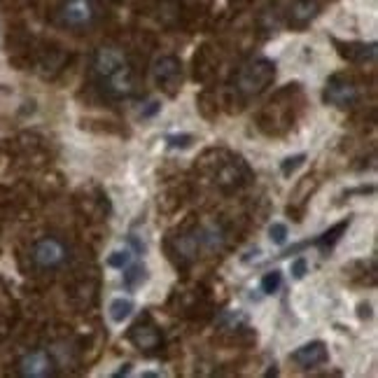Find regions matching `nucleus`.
I'll return each mask as SVG.
<instances>
[{"instance_id":"obj_19","label":"nucleus","mask_w":378,"mask_h":378,"mask_svg":"<svg viewBox=\"0 0 378 378\" xmlns=\"http://www.w3.org/2000/svg\"><path fill=\"white\" fill-rule=\"evenodd\" d=\"M280 282H282V273H280L278 269L264 273V278H262V292H264V295H273V292L280 287Z\"/></svg>"},{"instance_id":"obj_20","label":"nucleus","mask_w":378,"mask_h":378,"mask_svg":"<svg viewBox=\"0 0 378 378\" xmlns=\"http://www.w3.org/2000/svg\"><path fill=\"white\" fill-rule=\"evenodd\" d=\"M166 143L168 148L173 150H187L189 145L194 143V136L192 133H180V136H166Z\"/></svg>"},{"instance_id":"obj_23","label":"nucleus","mask_w":378,"mask_h":378,"mask_svg":"<svg viewBox=\"0 0 378 378\" xmlns=\"http://www.w3.org/2000/svg\"><path fill=\"white\" fill-rule=\"evenodd\" d=\"M306 269H308V264L304 257H299V260L292 262V276H295L297 280H302L306 276Z\"/></svg>"},{"instance_id":"obj_6","label":"nucleus","mask_w":378,"mask_h":378,"mask_svg":"<svg viewBox=\"0 0 378 378\" xmlns=\"http://www.w3.org/2000/svg\"><path fill=\"white\" fill-rule=\"evenodd\" d=\"M58 19L68 29H89L96 21V5L93 0H66L58 10Z\"/></svg>"},{"instance_id":"obj_2","label":"nucleus","mask_w":378,"mask_h":378,"mask_svg":"<svg viewBox=\"0 0 378 378\" xmlns=\"http://www.w3.org/2000/svg\"><path fill=\"white\" fill-rule=\"evenodd\" d=\"M31 257L40 271H56L71 260V250L58 236H45L33 245Z\"/></svg>"},{"instance_id":"obj_17","label":"nucleus","mask_w":378,"mask_h":378,"mask_svg":"<svg viewBox=\"0 0 378 378\" xmlns=\"http://www.w3.org/2000/svg\"><path fill=\"white\" fill-rule=\"evenodd\" d=\"M148 280V273H145V266H138V264H128L124 269V285L128 290H136L138 285H143V282Z\"/></svg>"},{"instance_id":"obj_3","label":"nucleus","mask_w":378,"mask_h":378,"mask_svg":"<svg viewBox=\"0 0 378 378\" xmlns=\"http://www.w3.org/2000/svg\"><path fill=\"white\" fill-rule=\"evenodd\" d=\"M359 98V89L353 77L348 75H332L327 84H325V91H322V101L330 103L334 108H341V110H348L353 108Z\"/></svg>"},{"instance_id":"obj_25","label":"nucleus","mask_w":378,"mask_h":378,"mask_svg":"<svg viewBox=\"0 0 378 378\" xmlns=\"http://www.w3.org/2000/svg\"><path fill=\"white\" fill-rule=\"evenodd\" d=\"M126 374H131V364H124V367L119 369V372L115 374V378H119V376H126Z\"/></svg>"},{"instance_id":"obj_11","label":"nucleus","mask_w":378,"mask_h":378,"mask_svg":"<svg viewBox=\"0 0 378 378\" xmlns=\"http://www.w3.org/2000/svg\"><path fill=\"white\" fill-rule=\"evenodd\" d=\"M19 374L26 378H47L54 376V362L45 350H33L19 359Z\"/></svg>"},{"instance_id":"obj_14","label":"nucleus","mask_w":378,"mask_h":378,"mask_svg":"<svg viewBox=\"0 0 378 378\" xmlns=\"http://www.w3.org/2000/svg\"><path fill=\"white\" fill-rule=\"evenodd\" d=\"M199 245H201V231H189V234L175 236L173 245H170V252L178 260V266L194 262L196 252H199Z\"/></svg>"},{"instance_id":"obj_1","label":"nucleus","mask_w":378,"mask_h":378,"mask_svg":"<svg viewBox=\"0 0 378 378\" xmlns=\"http://www.w3.org/2000/svg\"><path fill=\"white\" fill-rule=\"evenodd\" d=\"M276 77V63L269 58H252L234 77V91L240 98H252L269 87Z\"/></svg>"},{"instance_id":"obj_18","label":"nucleus","mask_w":378,"mask_h":378,"mask_svg":"<svg viewBox=\"0 0 378 378\" xmlns=\"http://www.w3.org/2000/svg\"><path fill=\"white\" fill-rule=\"evenodd\" d=\"M128 264H133V252L131 250H115L108 257V266H113V269L124 271Z\"/></svg>"},{"instance_id":"obj_10","label":"nucleus","mask_w":378,"mask_h":378,"mask_svg":"<svg viewBox=\"0 0 378 378\" xmlns=\"http://www.w3.org/2000/svg\"><path fill=\"white\" fill-rule=\"evenodd\" d=\"M290 359L299 369H315L320 364H327L330 353H327V346H325L322 341H311V343H304L302 348H297L295 353L290 355Z\"/></svg>"},{"instance_id":"obj_12","label":"nucleus","mask_w":378,"mask_h":378,"mask_svg":"<svg viewBox=\"0 0 378 378\" xmlns=\"http://www.w3.org/2000/svg\"><path fill=\"white\" fill-rule=\"evenodd\" d=\"M339 54L350 63H372L376 61V42H341L334 40Z\"/></svg>"},{"instance_id":"obj_22","label":"nucleus","mask_w":378,"mask_h":378,"mask_svg":"<svg viewBox=\"0 0 378 378\" xmlns=\"http://www.w3.org/2000/svg\"><path fill=\"white\" fill-rule=\"evenodd\" d=\"M269 236H271V240H273L276 245H285V240H287V227L280 225V222H273L271 229H269Z\"/></svg>"},{"instance_id":"obj_8","label":"nucleus","mask_w":378,"mask_h":378,"mask_svg":"<svg viewBox=\"0 0 378 378\" xmlns=\"http://www.w3.org/2000/svg\"><path fill=\"white\" fill-rule=\"evenodd\" d=\"M250 180V168L243 159L231 157L229 161H222L220 168L215 170V183L225 192H234V189L243 187Z\"/></svg>"},{"instance_id":"obj_5","label":"nucleus","mask_w":378,"mask_h":378,"mask_svg":"<svg viewBox=\"0 0 378 378\" xmlns=\"http://www.w3.org/2000/svg\"><path fill=\"white\" fill-rule=\"evenodd\" d=\"M128 341H131L133 346L141 350V353L154 355L161 348V341H164V337H161V332H159L157 325L152 322V317L145 315V317H141V320H136L133 327L128 330Z\"/></svg>"},{"instance_id":"obj_7","label":"nucleus","mask_w":378,"mask_h":378,"mask_svg":"<svg viewBox=\"0 0 378 378\" xmlns=\"http://www.w3.org/2000/svg\"><path fill=\"white\" fill-rule=\"evenodd\" d=\"M124 66H128L126 54L119 47H113V45L98 47L96 54H93V61H91L93 75H96L98 82L108 80L110 75H115L117 71H122Z\"/></svg>"},{"instance_id":"obj_21","label":"nucleus","mask_w":378,"mask_h":378,"mask_svg":"<svg viewBox=\"0 0 378 378\" xmlns=\"http://www.w3.org/2000/svg\"><path fill=\"white\" fill-rule=\"evenodd\" d=\"M306 161V154H295V157H290V159H285L282 161V166H280V170H282V175L285 178H290L292 173H295V170L302 166Z\"/></svg>"},{"instance_id":"obj_13","label":"nucleus","mask_w":378,"mask_h":378,"mask_svg":"<svg viewBox=\"0 0 378 378\" xmlns=\"http://www.w3.org/2000/svg\"><path fill=\"white\" fill-rule=\"evenodd\" d=\"M317 12H320L317 0H290L287 21L292 29H306V26L317 16Z\"/></svg>"},{"instance_id":"obj_4","label":"nucleus","mask_w":378,"mask_h":378,"mask_svg":"<svg viewBox=\"0 0 378 378\" xmlns=\"http://www.w3.org/2000/svg\"><path fill=\"white\" fill-rule=\"evenodd\" d=\"M152 75L159 89H164L168 96H175L180 84H183V63L178 56H161L154 61Z\"/></svg>"},{"instance_id":"obj_24","label":"nucleus","mask_w":378,"mask_h":378,"mask_svg":"<svg viewBox=\"0 0 378 378\" xmlns=\"http://www.w3.org/2000/svg\"><path fill=\"white\" fill-rule=\"evenodd\" d=\"M148 110H143L141 113V117H152V115H157L159 110H161V103H157V101H152V103H148Z\"/></svg>"},{"instance_id":"obj_9","label":"nucleus","mask_w":378,"mask_h":378,"mask_svg":"<svg viewBox=\"0 0 378 378\" xmlns=\"http://www.w3.org/2000/svg\"><path fill=\"white\" fill-rule=\"evenodd\" d=\"M101 89L106 96L110 98H126L131 96V93L136 91V75H133V68L131 63L124 66L122 71H117L115 75H110L108 80L98 82Z\"/></svg>"},{"instance_id":"obj_16","label":"nucleus","mask_w":378,"mask_h":378,"mask_svg":"<svg viewBox=\"0 0 378 378\" xmlns=\"http://www.w3.org/2000/svg\"><path fill=\"white\" fill-rule=\"evenodd\" d=\"M133 311V302L131 299H124V297H117L113 299V304H110V317H113L115 322H124L128 315Z\"/></svg>"},{"instance_id":"obj_15","label":"nucleus","mask_w":378,"mask_h":378,"mask_svg":"<svg viewBox=\"0 0 378 378\" xmlns=\"http://www.w3.org/2000/svg\"><path fill=\"white\" fill-rule=\"evenodd\" d=\"M350 227V220H343V222H339V225H334L330 231H325V234L315 240V245L320 247L322 252H327V250H332L334 245L339 243V238H341V234L346 231Z\"/></svg>"}]
</instances>
